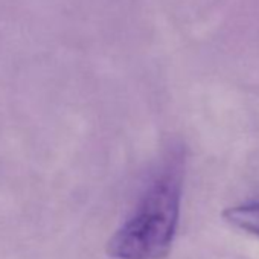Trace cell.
Returning a JSON list of instances; mask_svg holds the SVG:
<instances>
[{
	"label": "cell",
	"mask_w": 259,
	"mask_h": 259,
	"mask_svg": "<svg viewBox=\"0 0 259 259\" xmlns=\"http://www.w3.org/2000/svg\"><path fill=\"white\" fill-rule=\"evenodd\" d=\"M223 217L236 229L259 236V201L232 206L224 210Z\"/></svg>",
	"instance_id": "cell-2"
},
{
	"label": "cell",
	"mask_w": 259,
	"mask_h": 259,
	"mask_svg": "<svg viewBox=\"0 0 259 259\" xmlns=\"http://www.w3.org/2000/svg\"><path fill=\"white\" fill-rule=\"evenodd\" d=\"M183 157L172 154L145 188L135 210L107 244L114 259H163L174 242L183 194Z\"/></svg>",
	"instance_id": "cell-1"
}]
</instances>
